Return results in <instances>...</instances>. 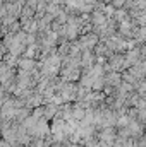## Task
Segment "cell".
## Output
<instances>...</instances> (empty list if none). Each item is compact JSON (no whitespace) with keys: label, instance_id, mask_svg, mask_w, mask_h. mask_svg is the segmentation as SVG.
Here are the masks:
<instances>
[{"label":"cell","instance_id":"obj_5","mask_svg":"<svg viewBox=\"0 0 146 147\" xmlns=\"http://www.w3.org/2000/svg\"><path fill=\"white\" fill-rule=\"evenodd\" d=\"M103 82L105 86H112V87H119V84L122 82L120 79V72H108L103 75Z\"/></svg>","mask_w":146,"mask_h":147},{"label":"cell","instance_id":"obj_7","mask_svg":"<svg viewBox=\"0 0 146 147\" xmlns=\"http://www.w3.org/2000/svg\"><path fill=\"white\" fill-rule=\"evenodd\" d=\"M38 3V0H24V5H28V7H31V9H35Z\"/></svg>","mask_w":146,"mask_h":147},{"label":"cell","instance_id":"obj_8","mask_svg":"<svg viewBox=\"0 0 146 147\" xmlns=\"http://www.w3.org/2000/svg\"><path fill=\"white\" fill-rule=\"evenodd\" d=\"M7 2L16 3V5H19V7H23V5H24V0H7Z\"/></svg>","mask_w":146,"mask_h":147},{"label":"cell","instance_id":"obj_2","mask_svg":"<svg viewBox=\"0 0 146 147\" xmlns=\"http://www.w3.org/2000/svg\"><path fill=\"white\" fill-rule=\"evenodd\" d=\"M98 41H100V39H98V36H96L95 33L81 34V36L77 38V43H79L81 50H93V48H95V45H96Z\"/></svg>","mask_w":146,"mask_h":147},{"label":"cell","instance_id":"obj_1","mask_svg":"<svg viewBox=\"0 0 146 147\" xmlns=\"http://www.w3.org/2000/svg\"><path fill=\"white\" fill-rule=\"evenodd\" d=\"M76 91H77V84L76 82H64L62 89L57 92L62 101H74L76 99Z\"/></svg>","mask_w":146,"mask_h":147},{"label":"cell","instance_id":"obj_6","mask_svg":"<svg viewBox=\"0 0 146 147\" xmlns=\"http://www.w3.org/2000/svg\"><path fill=\"white\" fill-rule=\"evenodd\" d=\"M91 51L95 53V57H103V58H108L110 55H112V51L108 50V46L105 45V41H98Z\"/></svg>","mask_w":146,"mask_h":147},{"label":"cell","instance_id":"obj_3","mask_svg":"<svg viewBox=\"0 0 146 147\" xmlns=\"http://www.w3.org/2000/svg\"><path fill=\"white\" fill-rule=\"evenodd\" d=\"M122 63H124V53H112L107 58V65L112 72H122Z\"/></svg>","mask_w":146,"mask_h":147},{"label":"cell","instance_id":"obj_9","mask_svg":"<svg viewBox=\"0 0 146 147\" xmlns=\"http://www.w3.org/2000/svg\"><path fill=\"white\" fill-rule=\"evenodd\" d=\"M3 34H5V28H0V39L3 38Z\"/></svg>","mask_w":146,"mask_h":147},{"label":"cell","instance_id":"obj_4","mask_svg":"<svg viewBox=\"0 0 146 147\" xmlns=\"http://www.w3.org/2000/svg\"><path fill=\"white\" fill-rule=\"evenodd\" d=\"M36 67H40V63H38L36 60H33V58H24V57H19V58H17V67H16V69H19V70L31 72V70H35Z\"/></svg>","mask_w":146,"mask_h":147}]
</instances>
